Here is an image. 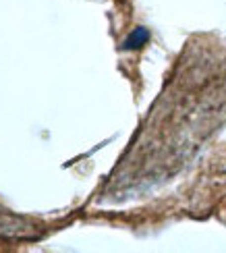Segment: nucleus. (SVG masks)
I'll use <instances>...</instances> for the list:
<instances>
[{"mask_svg": "<svg viewBox=\"0 0 226 253\" xmlns=\"http://www.w3.org/2000/svg\"><path fill=\"white\" fill-rule=\"evenodd\" d=\"M216 65H208L201 75V65H187L185 73L170 83L162 93L143 126L133 154L125 160V168L141 162L143 168L156 162V172L168 170L185 160L197 143L226 121V62L216 77H210Z\"/></svg>", "mask_w": 226, "mask_h": 253, "instance_id": "obj_1", "label": "nucleus"}]
</instances>
